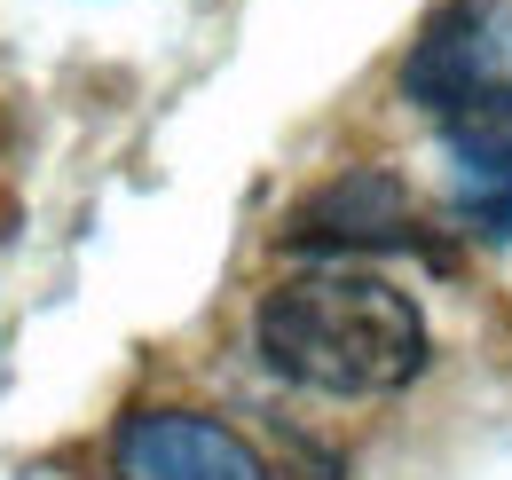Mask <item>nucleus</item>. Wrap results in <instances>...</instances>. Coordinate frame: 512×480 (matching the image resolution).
Here are the masks:
<instances>
[{"label": "nucleus", "mask_w": 512, "mask_h": 480, "mask_svg": "<svg viewBox=\"0 0 512 480\" xmlns=\"http://www.w3.org/2000/svg\"><path fill=\"white\" fill-rule=\"evenodd\" d=\"M253 339L276 378L308 386V394H339V402H363V394H394L426 370V315L418 300L371 276V268H308V276H284L253 315Z\"/></svg>", "instance_id": "f257e3e1"}, {"label": "nucleus", "mask_w": 512, "mask_h": 480, "mask_svg": "<svg viewBox=\"0 0 512 480\" xmlns=\"http://www.w3.org/2000/svg\"><path fill=\"white\" fill-rule=\"evenodd\" d=\"M489 87H512V24L489 0H449L442 16H426V32L402 56V95L442 126Z\"/></svg>", "instance_id": "f03ea898"}, {"label": "nucleus", "mask_w": 512, "mask_h": 480, "mask_svg": "<svg viewBox=\"0 0 512 480\" xmlns=\"http://www.w3.org/2000/svg\"><path fill=\"white\" fill-rule=\"evenodd\" d=\"M284 252H308V260H355V252H426L418 229V205L394 174H339L308 189L284 221Z\"/></svg>", "instance_id": "7ed1b4c3"}, {"label": "nucleus", "mask_w": 512, "mask_h": 480, "mask_svg": "<svg viewBox=\"0 0 512 480\" xmlns=\"http://www.w3.org/2000/svg\"><path fill=\"white\" fill-rule=\"evenodd\" d=\"M111 480H268V465L205 410H134L111 433Z\"/></svg>", "instance_id": "20e7f679"}]
</instances>
